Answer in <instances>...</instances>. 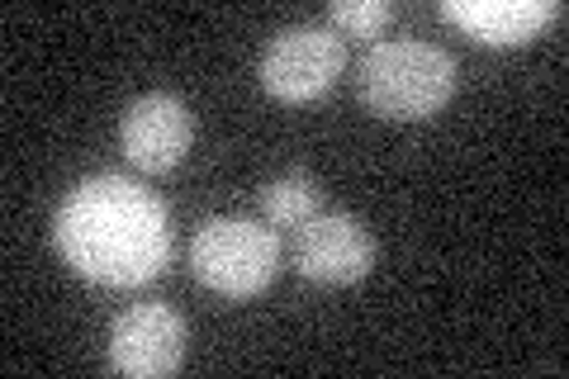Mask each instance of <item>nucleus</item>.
I'll return each instance as SVG.
<instances>
[{"instance_id": "8", "label": "nucleus", "mask_w": 569, "mask_h": 379, "mask_svg": "<svg viewBox=\"0 0 569 379\" xmlns=\"http://www.w3.org/2000/svg\"><path fill=\"white\" fill-rule=\"evenodd\" d=\"M441 14L489 48H518L537 39L550 20H560V6L556 0H447Z\"/></svg>"}, {"instance_id": "6", "label": "nucleus", "mask_w": 569, "mask_h": 379, "mask_svg": "<svg viewBox=\"0 0 569 379\" xmlns=\"http://www.w3.org/2000/svg\"><path fill=\"white\" fill-rule=\"evenodd\" d=\"M290 266L313 285H356L376 270V238L356 213H318L295 228Z\"/></svg>"}, {"instance_id": "3", "label": "nucleus", "mask_w": 569, "mask_h": 379, "mask_svg": "<svg viewBox=\"0 0 569 379\" xmlns=\"http://www.w3.org/2000/svg\"><path fill=\"white\" fill-rule=\"evenodd\" d=\"M280 232L257 219H209L190 242V270L223 299H252L280 276Z\"/></svg>"}, {"instance_id": "1", "label": "nucleus", "mask_w": 569, "mask_h": 379, "mask_svg": "<svg viewBox=\"0 0 569 379\" xmlns=\"http://www.w3.org/2000/svg\"><path fill=\"white\" fill-rule=\"evenodd\" d=\"M52 242L81 280L104 290H133L171 266V209L133 176L100 171L67 190L52 213Z\"/></svg>"}, {"instance_id": "10", "label": "nucleus", "mask_w": 569, "mask_h": 379, "mask_svg": "<svg viewBox=\"0 0 569 379\" xmlns=\"http://www.w3.org/2000/svg\"><path fill=\"white\" fill-rule=\"evenodd\" d=\"M389 20H395V10L385 0H337V6H328V29L342 39H380Z\"/></svg>"}, {"instance_id": "2", "label": "nucleus", "mask_w": 569, "mask_h": 379, "mask_svg": "<svg viewBox=\"0 0 569 379\" xmlns=\"http://www.w3.org/2000/svg\"><path fill=\"white\" fill-rule=\"evenodd\" d=\"M356 96L370 114L389 123L432 119L456 96V58L422 39H380L361 58Z\"/></svg>"}, {"instance_id": "5", "label": "nucleus", "mask_w": 569, "mask_h": 379, "mask_svg": "<svg viewBox=\"0 0 569 379\" xmlns=\"http://www.w3.org/2000/svg\"><path fill=\"white\" fill-rule=\"evenodd\" d=\"M186 318L171 303H133L110 322V370L133 379H162L176 375L186 360Z\"/></svg>"}, {"instance_id": "4", "label": "nucleus", "mask_w": 569, "mask_h": 379, "mask_svg": "<svg viewBox=\"0 0 569 379\" xmlns=\"http://www.w3.org/2000/svg\"><path fill=\"white\" fill-rule=\"evenodd\" d=\"M342 67H347L342 33H332L328 24H290L266 43L257 71H261L266 96H276L284 104H309L337 86Z\"/></svg>"}, {"instance_id": "9", "label": "nucleus", "mask_w": 569, "mask_h": 379, "mask_svg": "<svg viewBox=\"0 0 569 379\" xmlns=\"http://www.w3.org/2000/svg\"><path fill=\"white\" fill-rule=\"evenodd\" d=\"M257 209H261V223H271L276 232L280 228H305L309 219L323 213V186H318V176L305 171V167H290L271 176L257 195Z\"/></svg>"}, {"instance_id": "7", "label": "nucleus", "mask_w": 569, "mask_h": 379, "mask_svg": "<svg viewBox=\"0 0 569 379\" xmlns=\"http://www.w3.org/2000/svg\"><path fill=\"white\" fill-rule=\"evenodd\" d=\"M119 142H123V157H129L142 176L176 171L194 142L190 104L181 96H171V90H148V96H138L129 110H123Z\"/></svg>"}]
</instances>
